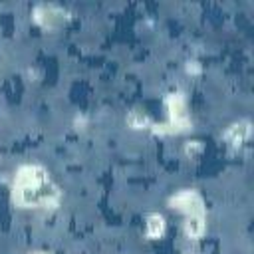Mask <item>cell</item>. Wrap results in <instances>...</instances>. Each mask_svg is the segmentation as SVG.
I'll return each instance as SVG.
<instances>
[{
	"instance_id": "1",
	"label": "cell",
	"mask_w": 254,
	"mask_h": 254,
	"mask_svg": "<svg viewBox=\"0 0 254 254\" xmlns=\"http://www.w3.org/2000/svg\"><path fill=\"white\" fill-rule=\"evenodd\" d=\"M62 192L50 171L40 163H24L12 179V202L20 208H56Z\"/></svg>"
},
{
	"instance_id": "2",
	"label": "cell",
	"mask_w": 254,
	"mask_h": 254,
	"mask_svg": "<svg viewBox=\"0 0 254 254\" xmlns=\"http://www.w3.org/2000/svg\"><path fill=\"white\" fill-rule=\"evenodd\" d=\"M169 206L185 214V234L192 240L200 238L206 230V206L196 189H181L169 196Z\"/></svg>"
},
{
	"instance_id": "3",
	"label": "cell",
	"mask_w": 254,
	"mask_h": 254,
	"mask_svg": "<svg viewBox=\"0 0 254 254\" xmlns=\"http://www.w3.org/2000/svg\"><path fill=\"white\" fill-rule=\"evenodd\" d=\"M165 107H167V121L161 125H151L155 133L169 135V133H183L189 131L192 121L189 115L187 99L181 91H173L165 97Z\"/></svg>"
},
{
	"instance_id": "4",
	"label": "cell",
	"mask_w": 254,
	"mask_h": 254,
	"mask_svg": "<svg viewBox=\"0 0 254 254\" xmlns=\"http://www.w3.org/2000/svg\"><path fill=\"white\" fill-rule=\"evenodd\" d=\"M32 18L36 24H40L44 30H56L60 26L65 24L67 10L60 4H52V2H42L32 10Z\"/></svg>"
},
{
	"instance_id": "5",
	"label": "cell",
	"mask_w": 254,
	"mask_h": 254,
	"mask_svg": "<svg viewBox=\"0 0 254 254\" xmlns=\"http://www.w3.org/2000/svg\"><path fill=\"white\" fill-rule=\"evenodd\" d=\"M250 137V121L242 119L238 123H232L226 131H224V139L232 145V147H240L246 139Z\"/></svg>"
},
{
	"instance_id": "6",
	"label": "cell",
	"mask_w": 254,
	"mask_h": 254,
	"mask_svg": "<svg viewBox=\"0 0 254 254\" xmlns=\"http://www.w3.org/2000/svg\"><path fill=\"white\" fill-rule=\"evenodd\" d=\"M165 228H167V222H165V216L159 214V212H151L145 220V234L147 238H161L165 234Z\"/></svg>"
},
{
	"instance_id": "7",
	"label": "cell",
	"mask_w": 254,
	"mask_h": 254,
	"mask_svg": "<svg viewBox=\"0 0 254 254\" xmlns=\"http://www.w3.org/2000/svg\"><path fill=\"white\" fill-rule=\"evenodd\" d=\"M127 123H129L133 129H143V127H151V125H153L151 117H149L147 113L139 111V109L129 111V115H127Z\"/></svg>"
},
{
	"instance_id": "8",
	"label": "cell",
	"mask_w": 254,
	"mask_h": 254,
	"mask_svg": "<svg viewBox=\"0 0 254 254\" xmlns=\"http://www.w3.org/2000/svg\"><path fill=\"white\" fill-rule=\"evenodd\" d=\"M187 71H192V73H198L200 71V65L196 62H189L187 64Z\"/></svg>"
},
{
	"instance_id": "9",
	"label": "cell",
	"mask_w": 254,
	"mask_h": 254,
	"mask_svg": "<svg viewBox=\"0 0 254 254\" xmlns=\"http://www.w3.org/2000/svg\"><path fill=\"white\" fill-rule=\"evenodd\" d=\"M30 254H50V252H44V250H34V252H30Z\"/></svg>"
}]
</instances>
